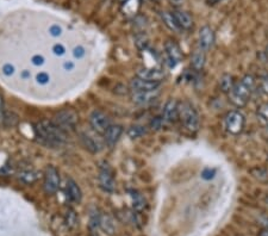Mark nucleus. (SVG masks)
<instances>
[{"label":"nucleus","instance_id":"f257e3e1","mask_svg":"<svg viewBox=\"0 0 268 236\" xmlns=\"http://www.w3.org/2000/svg\"><path fill=\"white\" fill-rule=\"evenodd\" d=\"M35 136L38 141L49 147H61L68 141V134L62 130L54 120H41L33 125Z\"/></svg>","mask_w":268,"mask_h":236},{"label":"nucleus","instance_id":"f03ea898","mask_svg":"<svg viewBox=\"0 0 268 236\" xmlns=\"http://www.w3.org/2000/svg\"><path fill=\"white\" fill-rule=\"evenodd\" d=\"M179 119L187 130L197 133L200 128V118L194 106L190 102H180L178 104Z\"/></svg>","mask_w":268,"mask_h":236},{"label":"nucleus","instance_id":"7ed1b4c3","mask_svg":"<svg viewBox=\"0 0 268 236\" xmlns=\"http://www.w3.org/2000/svg\"><path fill=\"white\" fill-rule=\"evenodd\" d=\"M78 114L72 109H64V110L59 111L54 117V123L60 126L62 130L66 131L67 134L74 130L78 124Z\"/></svg>","mask_w":268,"mask_h":236},{"label":"nucleus","instance_id":"20e7f679","mask_svg":"<svg viewBox=\"0 0 268 236\" xmlns=\"http://www.w3.org/2000/svg\"><path fill=\"white\" fill-rule=\"evenodd\" d=\"M253 91L247 85H244L242 81H238L234 86V88L228 93V98L231 103L238 108H242V106L247 105L249 102L250 95H252Z\"/></svg>","mask_w":268,"mask_h":236},{"label":"nucleus","instance_id":"39448f33","mask_svg":"<svg viewBox=\"0 0 268 236\" xmlns=\"http://www.w3.org/2000/svg\"><path fill=\"white\" fill-rule=\"evenodd\" d=\"M245 125V118L239 111L233 110L228 112L224 118L225 130L230 135H239L243 131Z\"/></svg>","mask_w":268,"mask_h":236},{"label":"nucleus","instance_id":"423d86ee","mask_svg":"<svg viewBox=\"0 0 268 236\" xmlns=\"http://www.w3.org/2000/svg\"><path fill=\"white\" fill-rule=\"evenodd\" d=\"M60 187V174L54 166H48L44 171L43 189L47 195H54Z\"/></svg>","mask_w":268,"mask_h":236},{"label":"nucleus","instance_id":"0eeeda50","mask_svg":"<svg viewBox=\"0 0 268 236\" xmlns=\"http://www.w3.org/2000/svg\"><path fill=\"white\" fill-rule=\"evenodd\" d=\"M89 124L98 134H105L107 129L111 126V119L104 111L94 110L89 115Z\"/></svg>","mask_w":268,"mask_h":236},{"label":"nucleus","instance_id":"6e6552de","mask_svg":"<svg viewBox=\"0 0 268 236\" xmlns=\"http://www.w3.org/2000/svg\"><path fill=\"white\" fill-rule=\"evenodd\" d=\"M98 180H99V186L100 189L105 192L112 193L116 191V180L114 173H112L111 168L109 167V165L101 166L99 171V177H98Z\"/></svg>","mask_w":268,"mask_h":236},{"label":"nucleus","instance_id":"1a4fd4ad","mask_svg":"<svg viewBox=\"0 0 268 236\" xmlns=\"http://www.w3.org/2000/svg\"><path fill=\"white\" fill-rule=\"evenodd\" d=\"M214 43V32L208 25H204L203 28H200L199 33H198V44L199 49H202L203 52H208L212 48Z\"/></svg>","mask_w":268,"mask_h":236},{"label":"nucleus","instance_id":"9d476101","mask_svg":"<svg viewBox=\"0 0 268 236\" xmlns=\"http://www.w3.org/2000/svg\"><path fill=\"white\" fill-rule=\"evenodd\" d=\"M161 83L159 81H150L146 80L142 78H134L130 81V89L132 92H146V91H154V89L160 88Z\"/></svg>","mask_w":268,"mask_h":236},{"label":"nucleus","instance_id":"9b49d317","mask_svg":"<svg viewBox=\"0 0 268 236\" xmlns=\"http://www.w3.org/2000/svg\"><path fill=\"white\" fill-rule=\"evenodd\" d=\"M165 50H166V55H167L168 60L171 61V67H174L176 64L181 62L184 55H182L181 49H180V47L178 46L176 42L172 41V39L166 41Z\"/></svg>","mask_w":268,"mask_h":236},{"label":"nucleus","instance_id":"f8f14e48","mask_svg":"<svg viewBox=\"0 0 268 236\" xmlns=\"http://www.w3.org/2000/svg\"><path fill=\"white\" fill-rule=\"evenodd\" d=\"M160 95V88L154 89V91H146V92H132L131 99L132 102L137 105H148L157 99Z\"/></svg>","mask_w":268,"mask_h":236},{"label":"nucleus","instance_id":"ddd939ff","mask_svg":"<svg viewBox=\"0 0 268 236\" xmlns=\"http://www.w3.org/2000/svg\"><path fill=\"white\" fill-rule=\"evenodd\" d=\"M172 13H173L174 18H176L177 23L179 25L180 29H181V31L182 30L188 31V30H191L193 28V18H192V16L187 11L180 10V8H174L172 11Z\"/></svg>","mask_w":268,"mask_h":236},{"label":"nucleus","instance_id":"4468645a","mask_svg":"<svg viewBox=\"0 0 268 236\" xmlns=\"http://www.w3.org/2000/svg\"><path fill=\"white\" fill-rule=\"evenodd\" d=\"M123 128L120 125H112L104 134V141L109 148H114L122 136Z\"/></svg>","mask_w":268,"mask_h":236},{"label":"nucleus","instance_id":"2eb2a0df","mask_svg":"<svg viewBox=\"0 0 268 236\" xmlns=\"http://www.w3.org/2000/svg\"><path fill=\"white\" fill-rule=\"evenodd\" d=\"M136 77L146 79V80L159 81V83H161L162 79L166 77V73L161 68H140L136 73Z\"/></svg>","mask_w":268,"mask_h":236},{"label":"nucleus","instance_id":"dca6fc26","mask_svg":"<svg viewBox=\"0 0 268 236\" xmlns=\"http://www.w3.org/2000/svg\"><path fill=\"white\" fill-rule=\"evenodd\" d=\"M178 103L177 100L169 99L167 103L165 104L163 108V115L162 118L165 122L174 123L179 119V110H178Z\"/></svg>","mask_w":268,"mask_h":236},{"label":"nucleus","instance_id":"f3484780","mask_svg":"<svg viewBox=\"0 0 268 236\" xmlns=\"http://www.w3.org/2000/svg\"><path fill=\"white\" fill-rule=\"evenodd\" d=\"M67 196L69 197V199L74 203H80L81 199H83V192L81 189L79 187V185L75 182L73 179H67Z\"/></svg>","mask_w":268,"mask_h":236},{"label":"nucleus","instance_id":"a211bd4d","mask_svg":"<svg viewBox=\"0 0 268 236\" xmlns=\"http://www.w3.org/2000/svg\"><path fill=\"white\" fill-rule=\"evenodd\" d=\"M99 228L103 230L107 235H114L116 233V223L115 220L109 215V213L101 212L100 218V227Z\"/></svg>","mask_w":268,"mask_h":236},{"label":"nucleus","instance_id":"6ab92c4d","mask_svg":"<svg viewBox=\"0 0 268 236\" xmlns=\"http://www.w3.org/2000/svg\"><path fill=\"white\" fill-rule=\"evenodd\" d=\"M205 52H203L202 49H197L196 52H193V54L191 56V66L192 68L196 72H200L205 66Z\"/></svg>","mask_w":268,"mask_h":236},{"label":"nucleus","instance_id":"aec40b11","mask_svg":"<svg viewBox=\"0 0 268 236\" xmlns=\"http://www.w3.org/2000/svg\"><path fill=\"white\" fill-rule=\"evenodd\" d=\"M160 16H161V19H162L163 24H165L166 27L171 30V31L178 32V33L181 31V29H180L179 25H178L176 18H174L173 13H172V11L171 12H169V11H162V12L160 13Z\"/></svg>","mask_w":268,"mask_h":236},{"label":"nucleus","instance_id":"412c9836","mask_svg":"<svg viewBox=\"0 0 268 236\" xmlns=\"http://www.w3.org/2000/svg\"><path fill=\"white\" fill-rule=\"evenodd\" d=\"M81 143H83V146L85 148H86L87 150L91 151V153L95 154V153H99L101 150L100 145L98 142H95L94 140H93V137L89 136V135L87 134H81L80 136Z\"/></svg>","mask_w":268,"mask_h":236},{"label":"nucleus","instance_id":"4be33fe9","mask_svg":"<svg viewBox=\"0 0 268 236\" xmlns=\"http://www.w3.org/2000/svg\"><path fill=\"white\" fill-rule=\"evenodd\" d=\"M236 80L235 78L231 74H223L221 78H219V87H221V91L223 93H229L231 89L235 86Z\"/></svg>","mask_w":268,"mask_h":236},{"label":"nucleus","instance_id":"5701e85b","mask_svg":"<svg viewBox=\"0 0 268 236\" xmlns=\"http://www.w3.org/2000/svg\"><path fill=\"white\" fill-rule=\"evenodd\" d=\"M100 218H101V212L97 207H92L89 210V226L91 228L92 232L97 230L100 227Z\"/></svg>","mask_w":268,"mask_h":236},{"label":"nucleus","instance_id":"b1692460","mask_svg":"<svg viewBox=\"0 0 268 236\" xmlns=\"http://www.w3.org/2000/svg\"><path fill=\"white\" fill-rule=\"evenodd\" d=\"M131 198H132V206H134L135 211H137V212L142 211L146 206V201H145V198L142 197V195H140L138 192L132 191Z\"/></svg>","mask_w":268,"mask_h":236},{"label":"nucleus","instance_id":"393cba45","mask_svg":"<svg viewBox=\"0 0 268 236\" xmlns=\"http://www.w3.org/2000/svg\"><path fill=\"white\" fill-rule=\"evenodd\" d=\"M18 178L25 184H32L39 178V174L35 171H23L18 174Z\"/></svg>","mask_w":268,"mask_h":236},{"label":"nucleus","instance_id":"a878e982","mask_svg":"<svg viewBox=\"0 0 268 236\" xmlns=\"http://www.w3.org/2000/svg\"><path fill=\"white\" fill-rule=\"evenodd\" d=\"M64 223H66V226L70 229H73L77 227L78 216L73 209H68L66 211V213H64Z\"/></svg>","mask_w":268,"mask_h":236},{"label":"nucleus","instance_id":"bb28decb","mask_svg":"<svg viewBox=\"0 0 268 236\" xmlns=\"http://www.w3.org/2000/svg\"><path fill=\"white\" fill-rule=\"evenodd\" d=\"M256 116H258V119L260 120L261 124L268 126V103L261 104L259 106L258 111H256Z\"/></svg>","mask_w":268,"mask_h":236},{"label":"nucleus","instance_id":"cd10ccee","mask_svg":"<svg viewBox=\"0 0 268 236\" xmlns=\"http://www.w3.org/2000/svg\"><path fill=\"white\" fill-rule=\"evenodd\" d=\"M147 133V129L142 125H132L129 128L128 136L130 139H138V137L143 136Z\"/></svg>","mask_w":268,"mask_h":236},{"label":"nucleus","instance_id":"c85d7f7f","mask_svg":"<svg viewBox=\"0 0 268 236\" xmlns=\"http://www.w3.org/2000/svg\"><path fill=\"white\" fill-rule=\"evenodd\" d=\"M136 46L140 50H147V48H148L149 44V39L145 33H140V35L136 36Z\"/></svg>","mask_w":268,"mask_h":236},{"label":"nucleus","instance_id":"c756f323","mask_svg":"<svg viewBox=\"0 0 268 236\" xmlns=\"http://www.w3.org/2000/svg\"><path fill=\"white\" fill-rule=\"evenodd\" d=\"M2 118H4V123L6 126H13L18 123V116L13 112H6Z\"/></svg>","mask_w":268,"mask_h":236},{"label":"nucleus","instance_id":"7c9ffc66","mask_svg":"<svg viewBox=\"0 0 268 236\" xmlns=\"http://www.w3.org/2000/svg\"><path fill=\"white\" fill-rule=\"evenodd\" d=\"M250 173L253 174V177H255L256 179H259V180H261V181L267 180V179H268L267 171L262 170V168H255V170L250 171Z\"/></svg>","mask_w":268,"mask_h":236},{"label":"nucleus","instance_id":"2f4dec72","mask_svg":"<svg viewBox=\"0 0 268 236\" xmlns=\"http://www.w3.org/2000/svg\"><path fill=\"white\" fill-rule=\"evenodd\" d=\"M241 81L244 84V85H247L248 87H249L252 91H254V89L256 88V80H255V78L253 77V75H250V74L245 75V77L242 79Z\"/></svg>","mask_w":268,"mask_h":236},{"label":"nucleus","instance_id":"473e14b6","mask_svg":"<svg viewBox=\"0 0 268 236\" xmlns=\"http://www.w3.org/2000/svg\"><path fill=\"white\" fill-rule=\"evenodd\" d=\"M163 118L162 117H155L153 120L150 122V128L151 130H160L162 128Z\"/></svg>","mask_w":268,"mask_h":236},{"label":"nucleus","instance_id":"72a5a7b5","mask_svg":"<svg viewBox=\"0 0 268 236\" xmlns=\"http://www.w3.org/2000/svg\"><path fill=\"white\" fill-rule=\"evenodd\" d=\"M259 86H260L261 91L268 97V77H262L260 80V85Z\"/></svg>","mask_w":268,"mask_h":236},{"label":"nucleus","instance_id":"f704fd0d","mask_svg":"<svg viewBox=\"0 0 268 236\" xmlns=\"http://www.w3.org/2000/svg\"><path fill=\"white\" fill-rule=\"evenodd\" d=\"M53 52L55 55L61 56V55L64 54V52H66V50H64V47L62 46V44H55V46H54V48H53Z\"/></svg>","mask_w":268,"mask_h":236},{"label":"nucleus","instance_id":"c9c22d12","mask_svg":"<svg viewBox=\"0 0 268 236\" xmlns=\"http://www.w3.org/2000/svg\"><path fill=\"white\" fill-rule=\"evenodd\" d=\"M49 32L52 33L53 36H55V37H58V36L61 35L62 30H61V28L59 27V25H53V27H50Z\"/></svg>","mask_w":268,"mask_h":236},{"label":"nucleus","instance_id":"e433bc0d","mask_svg":"<svg viewBox=\"0 0 268 236\" xmlns=\"http://www.w3.org/2000/svg\"><path fill=\"white\" fill-rule=\"evenodd\" d=\"M37 81L39 84H47L48 81H49V75L47 74V73H39L37 75Z\"/></svg>","mask_w":268,"mask_h":236},{"label":"nucleus","instance_id":"4c0bfd02","mask_svg":"<svg viewBox=\"0 0 268 236\" xmlns=\"http://www.w3.org/2000/svg\"><path fill=\"white\" fill-rule=\"evenodd\" d=\"M73 54H74V58H77V59H81V58H84V55H85V49L83 47H77L74 49V52H73Z\"/></svg>","mask_w":268,"mask_h":236},{"label":"nucleus","instance_id":"58836bf2","mask_svg":"<svg viewBox=\"0 0 268 236\" xmlns=\"http://www.w3.org/2000/svg\"><path fill=\"white\" fill-rule=\"evenodd\" d=\"M214 173H216V171L208 168V170H205L204 172L202 173V177L204 179H211V178H213V177H214Z\"/></svg>","mask_w":268,"mask_h":236},{"label":"nucleus","instance_id":"ea45409f","mask_svg":"<svg viewBox=\"0 0 268 236\" xmlns=\"http://www.w3.org/2000/svg\"><path fill=\"white\" fill-rule=\"evenodd\" d=\"M13 72H15V68H13V66H11V64H5L4 68H2V73H4L5 75H12Z\"/></svg>","mask_w":268,"mask_h":236},{"label":"nucleus","instance_id":"a19ab883","mask_svg":"<svg viewBox=\"0 0 268 236\" xmlns=\"http://www.w3.org/2000/svg\"><path fill=\"white\" fill-rule=\"evenodd\" d=\"M32 63L36 64V66H42V64L44 63V59L42 58V56L36 55L32 58Z\"/></svg>","mask_w":268,"mask_h":236},{"label":"nucleus","instance_id":"79ce46f5","mask_svg":"<svg viewBox=\"0 0 268 236\" xmlns=\"http://www.w3.org/2000/svg\"><path fill=\"white\" fill-rule=\"evenodd\" d=\"M222 1H224V0H208V5H217Z\"/></svg>","mask_w":268,"mask_h":236},{"label":"nucleus","instance_id":"37998d69","mask_svg":"<svg viewBox=\"0 0 268 236\" xmlns=\"http://www.w3.org/2000/svg\"><path fill=\"white\" fill-rule=\"evenodd\" d=\"M259 236H268V228L262 229L260 233H259Z\"/></svg>","mask_w":268,"mask_h":236},{"label":"nucleus","instance_id":"c03bdc74","mask_svg":"<svg viewBox=\"0 0 268 236\" xmlns=\"http://www.w3.org/2000/svg\"><path fill=\"white\" fill-rule=\"evenodd\" d=\"M64 68H66V69H72V68H74V64H73L72 62L64 63Z\"/></svg>","mask_w":268,"mask_h":236},{"label":"nucleus","instance_id":"a18cd8bd","mask_svg":"<svg viewBox=\"0 0 268 236\" xmlns=\"http://www.w3.org/2000/svg\"><path fill=\"white\" fill-rule=\"evenodd\" d=\"M1 108H2V100L1 98H0V111H1Z\"/></svg>","mask_w":268,"mask_h":236},{"label":"nucleus","instance_id":"49530a36","mask_svg":"<svg viewBox=\"0 0 268 236\" xmlns=\"http://www.w3.org/2000/svg\"><path fill=\"white\" fill-rule=\"evenodd\" d=\"M265 54H266V56H267V59H268V46L266 47V52H265Z\"/></svg>","mask_w":268,"mask_h":236},{"label":"nucleus","instance_id":"de8ad7c7","mask_svg":"<svg viewBox=\"0 0 268 236\" xmlns=\"http://www.w3.org/2000/svg\"><path fill=\"white\" fill-rule=\"evenodd\" d=\"M266 128H267V136H268V126H266Z\"/></svg>","mask_w":268,"mask_h":236},{"label":"nucleus","instance_id":"09e8293b","mask_svg":"<svg viewBox=\"0 0 268 236\" xmlns=\"http://www.w3.org/2000/svg\"><path fill=\"white\" fill-rule=\"evenodd\" d=\"M153 1H160V0H153Z\"/></svg>","mask_w":268,"mask_h":236},{"label":"nucleus","instance_id":"8fccbe9b","mask_svg":"<svg viewBox=\"0 0 268 236\" xmlns=\"http://www.w3.org/2000/svg\"><path fill=\"white\" fill-rule=\"evenodd\" d=\"M120 1H122V2H124V1H125V0H120Z\"/></svg>","mask_w":268,"mask_h":236}]
</instances>
